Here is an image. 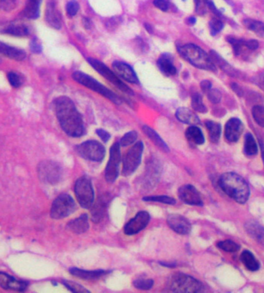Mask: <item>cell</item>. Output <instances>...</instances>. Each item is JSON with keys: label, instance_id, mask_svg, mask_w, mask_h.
I'll return each mask as SVG.
<instances>
[{"label": "cell", "instance_id": "29", "mask_svg": "<svg viewBox=\"0 0 264 293\" xmlns=\"http://www.w3.org/2000/svg\"><path fill=\"white\" fill-rule=\"evenodd\" d=\"M240 260L246 268L251 272H256L259 270L260 263L256 260L255 256L250 251H244L240 256Z\"/></svg>", "mask_w": 264, "mask_h": 293}, {"label": "cell", "instance_id": "16", "mask_svg": "<svg viewBox=\"0 0 264 293\" xmlns=\"http://www.w3.org/2000/svg\"><path fill=\"white\" fill-rule=\"evenodd\" d=\"M244 131V124L238 118H231L225 127V137L230 142H236Z\"/></svg>", "mask_w": 264, "mask_h": 293}, {"label": "cell", "instance_id": "48", "mask_svg": "<svg viewBox=\"0 0 264 293\" xmlns=\"http://www.w3.org/2000/svg\"><path fill=\"white\" fill-rule=\"evenodd\" d=\"M79 4L75 0H72L66 5V12L69 16H74L79 10Z\"/></svg>", "mask_w": 264, "mask_h": 293}, {"label": "cell", "instance_id": "55", "mask_svg": "<svg viewBox=\"0 0 264 293\" xmlns=\"http://www.w3.org/2000/svg\"><path fill=\"white\" fill-rule=\"evenodd\" d=\"M188 22H190V24L195 23V22H196L195 18H193V17H192V18H190V19H188Z\"/></svg>", "mask_w": 264, "mask_h": 293}, {"label": "cell", "instance_id": "26", "mask_svg": "<svg viewBox=\"0 0 264 293\" xmlns=\"http://www.w3.org/2000/svg\"><path fill=\"white\" fill-rule=\"evenodd\" d=\"M142 131L147 135L149 139L151 140L160 150L164 151V152L170 151V148H168V145L166 144V142L162 139V137L152 128L146 125L143 126Z\"/></svg>", "mask_w": 264, "mask_h": 293}, {"label": "cell", "instance_id": "33", "mask_svg": "<svg viewBox=\"0 0 264 293\" xmlns=\"http://www.w3.org/2000/svg\"><path fill=\"white\" fill-rule=\"evenodd\" d=\"M206 127L208 131L210 141L212 143H217L221 136V125L218 123L208 120L206 122Z\"/></svg>", "mask_w": 264, "mask_h": 293}, {"label": "cell", "instance_id": "2", "mask_svg": "<svg viewBox=\"0 0 264 293\" xmlns=\"http://www.w3.org/2000/svg\"><path fill=\"white\" fill-rule=\"evenodd\" d=\"M218 185L227 195L240 204H244L249 199V185L244 178L234 172H226L221 175Z\"/></svg>", "mask_w": 264, "mask_h": 293}, {"label": "cell", "instance_id": "3", "mask_svg": "<svg viewBox=\"0 0 264 293\" xmlns=\"http://www.w3.org/2000/svg\"><path fill=\"white\" fill-rule=\"evenodd\" d=\"M180 54L196 67L210 71H216L212 58L204 49L192 43L183 45L178 48Z\"/></svg>", "mask_w": 264, "mask_h": 293}, {"label": "cell", "instance_id": "21", "mask_svg": "<svg viewBox=\"0 0 264 293\" xmlns=\"http://www.w3.org/2000/svg\"><path fill=\"white\" fill-rule=\"evenodd\" d=\"M89 222L86 214L80 215V217L76 218L70 221L68 224V229L76 234H82L89 229Z\"/></svg>", "mask_w": 264, "mask_h": 293}, {"label": "cell", "instance_id": "24", "mask_svg": "<svg viewBox=\"0 0 264 293\" xmlns=\"http://www.w3.org/2000/svg\"><path fill=\"white\" fill-rule=\"evenodd\" d=\"M0 54L19 61L25 59L26 57V53L22 49L8 46L2 42H0Z\"/></svg>", "mask_w": 264, "mask_h": 293}, {"label": "cell", "instance_id": "27", "mask_svg": "<svg viewBox=\"0 0 264 293\" xmlns=\"http://www.w3.org/2000/svg\"><path fill=\"white\" fill-rule=\"evenodd\" d=\"M157 63L161 71L167 76L174 75L177 72L176 66L173 64L172 59L168 55H162L158 60Z\"/></svg>", "mask_w": 264, "mask_h": 293}, {"label": "cell", "instance_id": "5", "mask_svg": "<svg viewBox=\"0 0 264 293\" xmlns=\"http://www.w3.org/2000/svg\"><path fill=\"white\" fill-rule=\"evenodd\" d=\"M72 77L78 83H80L86 88L99 93L116 104L120 105L122 103V99L118 96L116 95V93H113L112 90L105 87L103 84L99 83L98 80H95L92 76H88L86 73L80 71L74 72L72 75Z\"/></svg>", "mask_w": 264, "mask_h": 293}, {"label": "cell", "instance_id": "37", "mask_svg": "<svg viewBox=\"0 0 264 293\" xmlns=\"http://www.w3.org/2000/svg\"><path fill=\"white\" fill-rule=\"evenodd\" d=\"M192 107L196 111L200 113H206L207 111V108L204 105L202 96L198 93H194L192 97Z\"/></svg>", "mask_w": 264, "mask_h": 293}, {"label": "cell", "instance_id": "36", "mask_svg": "<svg viewBox=\"0 0 264 293\" xmlns=\"http://www.w3.org/2000/svg\"><path fill=\"white\" fill-rule=\"evenodd\" d=\"M5 32L10 34V35H12V36H28L29 34V30L25 25H11L10 27L7 28Z\"/></svg>", "mask_w": 264, "mask_h": 293}, {"label": "cell", "instance_id": "18", "mask_svg": "<svg viewBox=\"0 0 264 293\" xmlns=\"http://www.w3.org/2000/svg\"><path fill=\"white\" fill-rule=\"evenodd\" d=\"M0 287L4 290L22 292L25 291L28 288V283L22 280H16L6 273L0 272Z\"/></svg>", "mask_w": 264, "mask_h": 293}, {"label": "cell", "instance_id": "9", "mask_svg": "<svg viewBox=\"0 0 264 293\" xmlns=\"http://www.w3.org/2000/svg\"><path fill=\"white\" fill-rule=\"evenodd\" d=\"M143 151L144 144L142 141L136 143L132 148H130L123 160L122 175L124 176H129L134 173L140 165Z\"/></svg>", "mask_w": 264, "mask_h": 293}, {"label": "cell", "instance_id": "38", "mask_svg": "<svg viewBox=\"0 0 264 293\" xmlns=\"http://www.w3.org/2000/svg\"><path fill=\"white\" fill-rule=\"evenodd\" d=\"M143 201L146 202H156L160 203L166 204V205H173L176 203V199L170 196L166 195H160V196H149L144 197Z\"/></svg>", "mask_w": 264, "mask_h": 293}, {"label": "cell", "instance_id": "42", "mask_svg": "<svg viewBox=\"0 0 264 293\" xmlns=\"http://www.w3.org/2000/svg\"><path fill=\"white\" fill-rule=\"evenodd\" d=\"M133 285L138 290H149L154 286V281L152 280H144V279H138L134 280Z\"/></svg>", "mask_w": 264, "mask_h": 293}, {"label": "cell", "instance_id": "20", "mask_svg": "<svg viewBox=\"0 0 264 293\" xmlns=\"http://www.w3.org/2000/svg\"><path fill=\"white\" fill-rule=\"evenodd\" d=\"M46 20L54 29L61 27V15L54 1L48 2L46 10Z\"/></svg>", "mask_w": 264, "mask_h": 293}, {"label": "cell", "instance_id": "51", "mask_svg": "<svg viewBox=\"0 0 264 293\" xmlns=\"http://www.w3.org/2000/svg\"><path fill=\"white\" fill-rule=\"evenodd\" d=\"M31 49H32V52L36 53H40L42 50L41 45L36 41V39H34L31 43Z\"/></svg>", "mask_w": 264, "mask_h": 293}, {"label": "cell", "instance_id": "40", "mask_svg": "<svg viewBox=\"0 0 264 293\" xmlns=\"http://www.w3.org/2000/svg\"><path fill=\"white\" fill-rule=\"evenodd\" d=\"M252 114L255 121L260 127H264V107L260 105L254 106L252 109Z\"/></svg>", "mask_w": 264, "mask_h": 293}, {"label": "cell", "instance_id": "32", "mask_svg": "<svg viewBox=\"0 0 264 293\" xmlns=\"http://www.w3.org/2000/svg\"><path fill=\"white\" fill-rule=\"evenodd\" d=\"M227 41L232 45L236 56H240L246 52V50L251 51L246 45V41L242 39H237V38L228 36L227 38Z\"/></svg>", "mask_w": 264, "mask_h": 293}, {"label": "cell", "instance_id": "14", "mask_svg": "<svg viewBox=\"0 0 264 293\" xmlns=\"http://www.w3.org/2000/svg\"><path fill=\"white\" fill-rule=\"evenodd\" d=\"M178 194L180 199L187 205L196 206L204 205L200 192L193 185H183L178 189Z\"/></svg>", "mask_w": 264, "mask_h": 293}, {"label": "cell", "instance_id": "12", "mask_svg": "<svg viewBox=\"0 0 264 293\" xmlns=\"http://www.w3.org/2000/svg\"><path fill=\"white\" fill-rule=\"evenodd\" d=\"M120 144L114 143L110 150V158L105 169V179L109 183H114L119 175L122 154H120Z\"/></svg>", "mask_w": 264, "mask_h": 293}, {"label": "cell", "instance_id": "6", "mask_svg": "<svg viewBox=\"0 0 264 293\" xmlns=\"http://www.w3.org/2000/svg\"><path fill=\"white\" fill-rule=\"evenodd\" d=\"M74 192L80 206L84 209H90L94 201V192L90 178L88 176L79 178L75 184Z\"/></svg>", "mask_w": 264, "mask_h": 293}, {"label": "cell", "instance_id": "43", "mask_svg": "<svg viewBox=\"0 0 264 293\" xmlns=\"http://www.w3.org/2000/svg\"><path fill=\"white\" fill-rule=\"evenodd\" d=\"M138 134L137 132L134 131H130V132L127 133L122 137L120 139V145L122 147H128V146L130 145V144L134 143V141L137 140Z\"/></svg>", "mask_w": 264, "mask_h": 293}, {"label": "cell", "instance_id": "44", "mask_svg": "<svg viewBox=\"0 0 264 293\" xmlns=\"http://www.w3.org/2000/svg\"><path fill=\"white\" fill-rule=\"evenodd\" d=\"M222 28H224V23H222V21L220 20V19L214 18V19H212V20L210 21V32H211V34L214 35V36H215V35L218 33L220 31L222 30Z\"/></svg>", "mask_w": 264, "mask_h": 293}, {"label": "cell", "instance_id": "4", "mask_svg": "<svg viewBox=\"0 0 264 293\" xmlns=\"http://www.w3.org/2000/svg\"><path fill=\"white\" fill-rule=\"evenodd\" d=\"M168 287V290L173 293H198L204 291L201 282L183 273L173 275L170 278Z\"/></svg>", "mask_w": 264, "mask_h": 293}, {"label": "cell", "instance_id": "54", "mask_svg": "<svg viewBox=\"0 0 264 293\" xmlns=\"http://www.w3.org/2000/svg\"><path fill=\"white\" fill-rule=\"evenodd\" d=\"M161 265H162L163 266H166V267H174L176 266V264L174 263H172V264H166V263H160Z\"/></svg>", "mask_w": 264, "mask_h": 293}, {"label": "cell", "instance_id": "22", "mask_svg": "<svg viewBox=\"0 0 264 293\" xmlns=\"http://www.w3.org/2000/svg\"><path fill=\"white\" fill-rule=\"evenodd\" d=\"M176 116L180 122L184 123V124H192V125L200 124V120L198 116L187 107H180L176 110Z\"/></svg>", "mask_w": 264, "mask_h": 293}, {"label": "cell", "instance_id": "35", "mask_svg": "<svg viewBox=\"0 0 264 293\" xmlns=\"http://www.w3.org/2000/svg\"><path fill=\"white\" fill-rule=\"evenodd\" d=\"M244 24L246 27L258 36H264V24L262 22L255 19H246L244 20Z\"/></svg>", "mask_w": 264, "mask_h": 293}, {"label": "cell", "instance_id": "47", "mask_svg": "<svg viewBox=\"0 0 264 293\" xmlns=\"http://www.w3.org/2000/svg\"><path fill=\"white\" fill-rule=\"evenodd\" d=\"M16 5V0H0V8L2 11L8 12L14 9Z\"/></svg>", "mask_w": 264, "mask_h": 293}, {"label": "cell", "instance_id": "45", "mask_svg": "<svg viewBox=\"0 0 264 293\" xmlns=\"http://www.w3.org/2000/svg\"><path fill=\"white\" fill-rule=\"evenodd\" d=\"M8 80L14 87H20L22 83L21 76L18 73L11 72L8 73Z\"/></svg>", "mask_w": 264, "mask_h": 293}, {"label": "cell", "instance_id": "53", "mask_svg": "<svg viewBox=\"0 0 264 293\" xmlns=\"http://www.w3.org/2000/svg\"><path fill=\"white\" fill-rule=\"evenodd\" d=\"M231 87H232V90H234V91L235 92L236 94H238L239 96L242 95V93H244V92H242L240 87L236 83H232V84H231Z\"/></svg>", "mask_w": 264, "mask_h": 293}, {"label": "cell", "instance_id": "56", "mask_svg": "<svg viewBox=\"0 0 264 293\" xmlns=\"http://www.w3.org/2000/svg\"><path fill=\"white\" fill-rule=\"evenodd\" d=\"M262 157H264V150H262Z\"/></svg>", "mask_w": 264, "mask_h": 293}, {"label": "cell", "instance_id": "1", "mask_svg": "<svg viewBox=\"0 0 264 293\" xmlns=\"http://www.w3.org/2000/svg\"><path fill=\"white\" fill-rule=\"evenodd\" d=\"M56 117L64 131L70 137H80L85 133L83 119L69 97H60L54 100Z\"/></svg>", "mask_w": 264, "mask_h": 293}, {"label": "cell", "instance_id": "34", "mask_svg": "<svg viewBox=\"0 0 264 293\" xmlns=\"http://www.w3.org/2000/svg\"><path fill=\"white\" fill-rule=\"evenodd\" d=\"M244 151L248 156H254L258 153V146L254 136L251 134H248L245 137L244 143Z\"/></svg>", "mask_w": 264, "mask_h": 293}, {"label": "cell", "instance_id": "23", "mask_svg": "<svg viewBox=\"0 0 264 293\" xmlns=\"http://www.w3.org/2000/svg\"><path fill=\"white\" fill-rule=\"evenodd\" d=\"M70 273L78 278L83 280H96L100 278L105 275L108 274L109 271L105 270H96V271H88V270H80L78 268L70 269Z\"/></svg>", "mask_w": 264, "mask_h": 293}, {"label": "cell", "instance_id": "31", "mask_svg": "<svg viewBox=\"0 0 264 293\" xmlns=\"http://www.w3.org/2000/svg\"><path fill=\"white\" fill-rule=\"evenodd\" d=\"M42 0H28L26 5L25 13L26 16L29 19H36L40 15V7Z\"/></svg>", "mask_w": 264, "mask_h": 293}, {"label": "cell", "instance_id": "50", "mask_svg": "<svg viewBox=\"0 0 264 293\" xmlns=\"http://www.w3.org/2000/svg\"><path fill=\"white\" fill-rule=\"evenodd\" d=\"M96 134L99 136L100 139L103 141V142L106 143L110 140V134L107 131H105L104 129H98L96 131Z\"/></svg>", "mask_w": 264, "mask_h": 293}, {"label": "cell", "instance_id": "11", "mask_svg": "<svg viewBox=\"0 0 264 293\" xmlns=\"http://www.w3.org/2000/svg\"><path fill=\"white\" fill-rule=\"evenodd\" d=\"M76 152L88 161L100 162L105 157V148L98 141H88L76 147Z\"/></svg>", "mask_w": 264, "mask_h": 293}, {"label": "cell", "instance_id": "15", "mask_svg": "<svg viewBox=\"0 0 264 293\" xmlns=\"http://www.w3.org/2000/svg\"><path fill=\"white\" fill-rule=\"evenodd\" d=\"M168 226L180 235H187L191 232L192 226L188 219L180 215H170L167 219Z\"/></svg>", "mask_w": 264, "mask_h": 293}, {"label": "cell", "instance_id": "30", "mask_svg": "<svg viewBox=\"0 0 264 293\" xmlns=\"http://www.w3.org/2000/svg\"><path fill=\"white\" fill-rule=\"evenodd\" d=\"M107 207V202L105 201L104 198H100L95 203L92 211V219L94 223H98L104 215L105 211Z\"/></svg>", "mask_w": 264, "mask_h": 293}, {"label": "cell", "instance_id": "28", "mask_svg": "<svg viewBox=\"0 0 264 293\" xmlns=\"http://www.w3.org/2000/svg\"><path fill=\"white\" fill-rule=\"evenodd\" d=\"M186 136L190 142L201 145L205 142V137L201 130L195 125L190 126L186 131Z\"/></svg>", "mask_w": 264, "mask_h": 293}, {"label": "cell", "instance_id": "13", "mask_svg": "<svg viewBox=\"0 0 264 293\" xmlns=\"http://www.w3.org/2000/svg\"><path fill=\"white\" fill-rule=\"evenodd\" d=\"M150 221V215L144 211L139 212L134 218L129 221L124 226V233L127 236H134L146 229Z\"/></svg>", "mask_w": 264, "mask_h": 293}, {"label": "cell", "instance_id": "10", "mask_svg": "<svg viewBox=\"0 0 264 293\" xmlns=\"http://www.w3.org/2000/svg\"><path fill=\"white\" fill-rule=\"evenodd\" d=\"M38 176L42 182L49 185H56L60 181L62 169L58 163L44 161L38 165Z\"/></svg>", "mask_w": 264, "mask_h": 293}, {"label": "cell", "instance_id": "17", "mask_svg": "<svg viewBox=\"0 0 264 293\" xmlns=\"http://www.w3.org/2000/svg\"><path fill=\"white\" fill-rule=\"evenodd\" d=\"M113 69L120 77L130 83H138V78L134 70L127 63L123 62H114Z\"/></svg>", "mask_w": 264, "mask_h": 293}, {"label": "cell", "instance_id": "52", "mask_svg": "<svg viewBox=\"0 0 264 293\" xmlns=\"http://www.w3.org/2000/svg\"><path fill=\"white\" fill-rule=\"evenodd\" d=\"M211 87H212V83H211V82L208 81V80L202 81L201 88L202 91L205 92V93H207L211 89Z\"/></svg>", "mask_w": 264, "mask_h": 293}, {"label": "cell", "instance_id": "7", "mask_svg": "<svg viewBox=\"0 0 264 293\" xmlns=\"http://www.w3.org/2000/svg\"><path fill=\"white\" fill-rule=\"evenodd\" d=\"M76 203L70 195L62 194L52 202L50 216L54 219H62L68 217L76 210Z\"/></svg>", "mask_w": 264, "mask_h": 293}, {"label": "cell", "instance_id": "19", "mask_svg": "<svg viewBox=\"0 0 264 293\" xmlns=\"http://www.w3.org/2000/svg\"><path fill=\"white\" fill-rule=\"evenodd\" d=\"M245 230L248 234L256 241V243L264 246V227L255 221L246 222Z\"/></svg>", "mask_w": 264, "mask_h": 293}, {"label": "cell", "instance_id": "49", "mask_svg": "<svg viewBox=\"0 0 264 293\" xmlns=\"http://www.w3.org/2000/svg\"><path fill=\"white\" fill-rule=\"evenodd\" d=\"M154 6L160 8V10L168 11V8H170V4L166 1V0H154Z\"/></svg>", "mask_w": 264, "mask_h": 293}, {"label": "cell", "instance_id": "25", "mask_svg": "<svg viewBox=\"0 0 264 293\" xmlns=\"http://www.w3.org/2000/svg\"><path fill=\"white\" fill-rule=\"evenodd\" d=\"M210 56L212 58L214 63L218 65V66H220V67L221 68L225 73H227V74L232 76V77H238V76H240V72L238 71V70L234 69L232 66L228 64L226 61H225V60H224L220 55L217 54V53H216V52H214V51H211V52H210Z\"/></svg>", "mask_w": 264, "mask_h": 293}, {"label": "cell", "instance_id": "8", "mask_svg": "<svg viewBox=\"0 0 264 293\" xmlns=\"http://www.w3.org/2000/svg\"><path fill=\"white\" fill-rule=\"evenodd\" d=\"M88 61L93 66L94 69L96 71L98 72L102 76H103L105 79H107L109 82L114 85L119 90L124 92L126 94H129V95L134 94V92L130 87H128L127 85L123 83L116 73H114L112 70H110L106 65L104 64L102 62L99 61L98 59L88 58Z\"/></svg>", "mask_w": 264, "mask_h": 293}, {"label": "cell", "instance_id": "39", "mask_svg": "<svg viewBox=\"0 0 264 293\" xmlns=\"http://www.w3.org/2000/svg\"><path fill=\"white\" fill-rule=\"evenodd\" d=\"M218 249H222L224 251L227 253H236L240 249L239 245L234 243L232 240L221 241L217 244Z\"/></svg>", "mask_w": 264, "mask_h": 293}, {"label": "cell", "instance_id": "46", "mask_svg": "<svg viewBox=\"0 0 264 293\" xmlns=\"http://www.w3.org/2000/svg\"><path fill=\"white\" fill-rule=\"evenodd\" d=\"M206 93L208 100L212 103H220V100L222 99V94L218 90H216V89L211 88Z\"/></svg>", "mask_w": 264, "mask_h": 293}, {"label": "cell", "instance_id": "41", "mask_svg": "<svg viewBox=\"0 0 264 293\" xmlns=\"http://www.w3.org/2000/svg\"><path fill=\"white\" fill-rule=\"evenodd\" d=\"M63 284L70 290L73 293H90L89 290L82 287L80 284L75 283L73 281H68V280H63Z\"/></svg>", "mask_w": 264, "mask_h": 293}]
</instances>
